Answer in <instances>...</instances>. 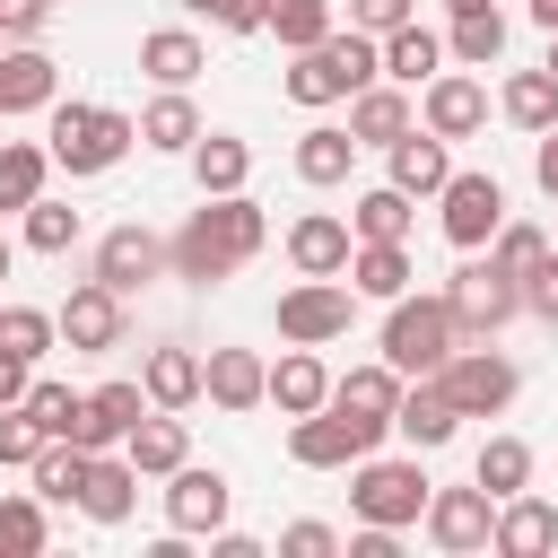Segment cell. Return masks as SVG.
Here are the masks:
<instances>
[{"label":"cell","instance_id":"31","mask_svg":"<svg viewBox=\"0 0 558 558\" xmlns=\"http://www.w3.org/2000/svg\"><path fill=\"white\" fill-rule=\"evenodd\" d=\"M140 70H148L157 87H192V78L209 70V52H201L192 26H148V35H140Z\"/></svg>","mask_w":558,"mask_h":558},{"label":"cell","instance_id":"39","mask_svg":"<svg viewBox=\"0 0 558 558\" xmlns=\"http://www.w3.org/2000/svg\"><path fill=\"white\" fill-rule=\"evenodd\" d=\"M471 480H480L488 497H514V488H532V445H523V436H488V445L471 453Z\"/></svg>","mask_w":558,"mask_h":558},{"label":"cell","instance_id":"53","mask_svg":"<svg viewBox=\"0 0 558 558\" xmlns=\"http://www.w3.org/2000/svg\"><path fill=\"white\" fill-rule=\"evenodd\" d=\"M26 384H35V366H26L17 349H0V410H17V401H26Z\"/></svg>","mask_w":558,"mask_h":558},{"label":"cell","instance_id":"51","mask_svg":"<svg viewBox=\"0 0 558 558\" xmlns=\"http://www.w3.org/2000/svg\"><path fill=\"white\" fill-rule=\"evenodd\" d=\"M523 314H541V323L558 331V253H549V262H541V270L523 279Z\"/></svg>","mask_w":558,"mask_h":558},{"label":"cell","instance_id":"34","mask_svg":"<svg viewBox=\"0 0 558 558\" xmlns=\"http://www.w3.org/2000/svg\"><path fill=\"white\" fill-rule=\"evenodd\" d=\"M340 279H349L357 296H375V305H392V296H401V288H410L418 270H410V244H357Z\"/></svg>","mask_w":558,"mask_h":558},{"label":"cell","instance_id":"23","mask_svg":"<svg viewBox=\"0 0 558 558\" xmlns=\"http://www.w3.org/2000/svg\"><path fill=\"white\" fill-rule=\"evenodd\" d=\"M375 52H384V78H392V87H410V96L445 70V35H436V26H418V17H410V26H392V35H375Z\"/></svg>","mask_w":558,"mask_h":558},{"label":"cell","instance_id":"45","mask_svg":"<svg viewBox=\"0 0 558 558\" xmlns=\"http://www.w3.org/2000/svg\"><path fill=\"white\" fill-rule=\"evenodd\" d=\"M262 35H279L288 52H305V44L331 35V0H270L262 9Z\"/></svg>","mask_w":558,"mask_h":558},{"label":"cell","instance_id":"40","mask_svg":"<svg viewBox=\"0 0 558 558\" xmlns=\"http://www.w3.org/2000/svg\"><path fill=\"white\" fill-rule=\"evenodd\" d=\"M44 183H52V148H35V140H0V209H26Z\"/></svg>","mask_w":558,"mask_h":558},{"label":"cell","instance_id":"60","mask_svg":"<svg viewBox=\"0 0 558 558\" xmlns=\"http://www.w3.org/2000/svg\"><path fill=\"white\" fill-rule=\"evenodd\" d=\"M549 253H558V235H549Z\"/></svg>","mask_w":558,"mask_h":558},{"label":"cell","instance_id":"35","mask_svg":"<svg viewBox=\"0 0 558 558\" xmlns=\"http://www.w3.org/2000/svg\"><path fill=\"white\" fill-rule=\"evenodd\" d=\"M392 401H401V375H392L384 357L331 375V410H349V418H384V427H392Z\"/></svg>","mask_w":558,"mask_h":558},{"label":"cell","instance_id":"36","mask_svg":"<svg viewBox=\"0 0 558 558\" xmlns=\"http://www.w3.org/2000/svg\"><path fill=\"white\" fill-rule=\"evenodd\" d=\"M349 235L357 244H410V192H392V183L357 192L349 201Z\"/></svg>","mask_w":558,"mask_h":558},{"label":"cell","instance_id":"7","mask_svg":"<svg viewBox=\"0 0 558 558\" xmlns=\"http://www.w3.org/2000/svg\"><path fill=\"white\" fill-rule=\"evenodd\" d=\"M384 436H392L384 418H349V410L323 401V410L288 418V462H305V471H349V462H366Z\"/></svg>","mask_w":558,"mask_h":558},{"label":"cell","instance_id":"38","mask_svg":"<svg viewBox=\"0 0 558 558\" xmlns=\"http://www.w3.org/2000/svg\"><path fill=\"white\" fill-rule=\"evenodd\" d=\"M497 113H506L514 131H549V122H558V78H549V70H514V78L497 87Z\"/></svg>","mask_w":558,"mask_h":558},{"label":"cell","instance_id":"41","mask_svg":"<svg viewBox=\"0 0 558 558\" xmlns=\"http://www.w3.org/2000/svg\"><path fill=\"white\" fill-rule=\"evenodd\" d=\"M17 410H26V418H35L44 436H70V445H78V418H87V392H70V384H52V375H35Z\"/></svg>","mask_w":558,"mask_h":558},{"label":"cell","instance_id":"19","mask_svg":"<svg viewBox=\"0 0 558 558\" xmlns=\"http://www.w3.org/2000/svg\"><path fill=\"white\" fill-rule=\"evenodd\" d=\"M488 549H497V558H541V549H558V506H549V497H532V488L497 497Z\"/></svg>","mask_w":558,"mask_h":558},{"label":"cell","instance_id":"24","mask_svg":"<svg viewBox=\"0 0 558 558\" xmlns=\"http://www.w3.org/2000/svg\"><path fill=\"white\" fill-rule=\"evenodd\" d=\"M288 166H296V183H314V192L349 183V166H357V140H349V122H305Z\"/></svg>","mask_w":558,"mask_h":558},{"label":"cell","instance_id":"20","mask_svg":"<svg viewBox=\"0 0 558 558\" xmlns=\"http://www.w3.org/2000/svg\"><path fill=\"white\" fill-rule=\"evenodd\" d=\"M410 122H418V96L392 87V78H366V87L349 96V140H357V148H392Z\"/></svg>","mask_w":558,"mask_h":558},{"label":"cell","instance_id":"32","mask_svg":"<svg viewBox=\"0 0 558 558\" xmlns=\"http://www.w3.org/2000/svg\"><path fill=\"white\" fill-rule=\"evenodd\" d=\"M445 61H462V70H497V61H506V9H497V0H488V9H453Z\"/></svg>","mask_w":558,"mask_h":558},{"label":"cell","instance_id":"29","mask_svg":"<svg viewBox=\"0 0 558 558\" xmlns=\"http://www.w3.org/2000/svg\"><path fill=\"white\" fill-rule=\"evenodd\" d=\"M140 392H148V410H192L201 401V349H148L140 357Z\"/></svg>","mask_w":558,"mask_h":558},{"label":"cell","instance_id":"52","mask_svg":"<svg viewBox=\"0 0 558 558\" xmlns=\"http://www.w3.org/2000/svg\"><path fill=\"white\" fill-rule=\"evenodd\" d=\"M262 9H270V0H218L209 26H218V35H262Z\"/></svg>","mask_w":558,"mask_h":558},{"label":"cell","instance_id":"2","mask_svg":"<svg viewBox=\"0 0 558 558\" xmlns=\"http://www.w3.org/2000/svg\"><path fill=\"white\" fill-rule=\"evenodd\" d=\"M44 113H52V131H44V148H52V166H61V174H105V166H122V157L140 148V113H122V105H87V96H52Z\"/></svg>","mask_w":558,"mask_h":558},{"label":"cell","instance_id":"4","mask_svg":"<svg viewBox=\"0 0 558 558\" xmlns=\"http://www.w3.org/2000/svg\"><path fill=\"white\" fill-rule=\"evenodd\" d=\"M462 349V331H453V305H445V288L436 296H392L384 305V366L392 375H436L445 357Z\"/></svg>","mask_w":558,"mask_h":558},{"label":"cell","instance_id":"11","mask_svg":"<svg viewBox=\"0 0 558 558\" xmlns=\"http://www.w3.org/2000/svg\"><path fill=\"white\" fill-rule=\"evenodd\" d=\"M87 279H105L113 296H140L148 279H166V235H157V227H140V218L105 227V235H96V262H87Z\"/></svg>","mask_w":558,"mask_h":558},{"label":"cell","instance_id":"37","mask_svg":"<svg viewBox=\"0 0 558 558\" xmlns=\"http://www.w3.org/2000/svg\"><path fill=\"white\" fill-rule=\"evenodd\" d=\"M26 471H35V497H44V506H78V480H87V445H70V436H44V453H35Z\"/></svg>","mask_w":558,"mask_h":558},{"label":"cell","instance_id":"44","mask_svg":"<svg viewBox=\"0 0 558 558\" xmlns=\"http://www.w3.org/2000/svg\"><path fill=\"white\" fill-rule=\"evenodd\" d=\"M0 349H17L26 366H44V357L61 349V323H52L44 305H0Z\"/></svg>","mask_w":558,"mask_h":558},{"label":"cell","instance_id":"58","mask_svg":"<svg viewBox=\"0 0 558 558\" xmlns=\"http://www.w3.org/2000/svg\"><path fill=\"white\" fill-rule=\"evenodd\" d=\"M9 262H17V253H9V235H0V279H9Z\"/></svg>","mask_w":558,"mask_h":558},{"label":"cell","instance_id":"16","mask_svg":"<svg viewBox=\"0 0 558 558\" xmlns=\"http://www.w3.org/2000/svg\"><path fill=\"white\" fill-rule=\"evenodd\" d=\"M445 174H453V140H436V131H418V122L384 148V183H392V192H410V201H436V192H445Z\"/></svg>","mask_w":558,"mask_h":558},{"label":"cell","instance_id":"30","mask_svg":"<svg viewBox=\"0 0 558 558\" xmlns=\"http://www.w3.org/2000/svg\"><path fill=\"white\" fill-rule=\"evenodd\" d=\"M140 410H148L140 384H96V392H87V418H78V445H87V453H113V445L140 427Z\"/></svg>","mask_w":558,"mask_h":558},{"label":"cell","instance_id":"6","mask_svg":"<svg viewBox=\"0 0 558 558\" xmlns=\"http://www.w3.org/2000/svg\"><path fill=\"white\" fill-rule=\"evenodd\" d=\"M436 392H445L462 418H497V410L523 392V366H514L497 340H462V349L436 366Z\"/></svg>","mask_w":558,"mask_h":558},{"label":"cell","instance_id":"48","mask_svg":"<svg viewBox=\"0 0 558 558\" xmlns=\"http://www.w3.org/2000/svg\"><path fill=\"white\" fill-rule=\"evenodd\" d=\"M418 17V0H349V26L357 35H392V26H410Z\"/></svg>","mask_w":558,"mask_h":558},{"label":"cell","instance_id":"12","mask_svg":"<svg viewBox=\"0 0 558 558\" xmlns=\"http://www.w3.org/2000/svg\"><path fill=\"white\" fill-rule=\"evenodd\" d=\"M488 523H497V497L471 480V488H427V506H418V532L445 549V558H471V549H488Z\"/></svg>","mask_w":558,"mask_h":558},{"label":"cell","instance_id":"22","mask_svg":"<svg viewBox=\"0 0 558 558\" xmlns=\"http://www.w3.org/2000/svg\"><path fill=\"white\" fill-rule=\"evenodd\" d=\"M131 506H140V471H131V453H122V445H113V453H87L78 514H87V523H131Z\"/></svg>","mask_w":558,"mask_h":558},{"label":"cell","instance_id":"43","mask_svg":"<svg viewBox=\"0 0 558 558\" xmlns=\"http://www.w3.org/2000/svg\"><path fill=\"white\" fill-rule=\"evenodd\" d=\"M17 218H26V244H35V253H70V244L87 235V218H78L70 201H52V192H35Z\"/></svg>","mask_w":558,"mask_h":558},{"label":"cell","instance_id":"55","mask_svg":"<svg viewBox=\"0 0 558 558\" xmlns=\"http://www.w3.org/2000/svg\"><path fill=\"white\" fill-rule=\"evenodd\" d=\"M532 17H541V26H558V0H532Z\"/></svg>","mask_w":558,"mask_h":558},{"label":"cell","instance_id":"15","mask_svg":"<svg viewBox=\"0 0 558 558\" xmlns=\"http://www.w3.org/2000/svg\"><path fill=\"white\" fill-rule=\"evenodd\" d=\"M418 131H436V140H480V131H488V87H480L471 70H436V78L418 87Z\"/></svg>","mask_w":558,"mask_h":558},{"label":"cell","instance_id":"3","mask_svg":"<svg viewBox=\"0 0 558 558\" xmlns=\"http://www.w3.org/2000/svg\"><path fill=\"white\" fill-rule=\"evenodd\" d=\"M366 78H384V52H375V35H357V26H331L323 44H305L296 61H288V105H305V113H323V105H349Z\"/></svg>","mask_w":558,"mask_h":558},{"label":"cell","instance_id":"26","mask_svg":"<svg viewBox=\"0 0 558 558\" xmlns=\"http://www.w3.org/2000/svg\"><path fill=\"white\" fill-rule=\"evenodd\" d=\"M262 401H270L279 418H305V410H323V401H331V366H323L314 349H288V357L270 366V384H262Z\"/></svg>","mask_w":558,"mask_h":558},{"label":"cell","instance_id":"9","mask_svg":"<svg viewBox=\"0 0 558 558\" xmlns=\"http://www.w3.org/2000/svg\"><path fill=\"white\" fill-rule=\"evenodd\" d=\"M445 305H453V331H462V340H497V331L523 314V288H514L497 262H462V270L445 279Z\"/></svg>","mask_w":558,"mask_h":558},{"label":"cell","instance_id":"1","mask_svg":"<svg viewBox=\"0 0 558 558\" xmlns=\"http://www.w3.org/2000/svg\"><path fill=\"white\" fill-rule=\"evenodd\" d=\"M262 244H270V218H262L253 192H201V209L166 235V270L192 279V288H218V279H235Z\"/></svg>","mask_w":558,"mask_h":558},{"label":"cell","instance_id":"46","mask_svg":"<svg viewBox=\"0 0 558 558\" xmlns=\"http://www.w3.org/2000/svg\"><path fill=\"white\" fill-rule=\"evenodd\" d=\"M488 262H497V270H506V279L523 288V279H532V270L549 262V235H541V227H523V218H506V227L488 235Z\"/></svg>","mask_w":558,"mask_h":558},{"label":"cell","instance_id":"28","mask_svg":"<svg viewBox=\"0 0 558 558\" xmlns=\"http://www.w3.org/2000/svg\"><path fill=\"white\" fill-rule=\"evenodd\" d=\"M201 131H209V122H201V105H192L183 87H157V96L140 105V148H157V157H183Z\"/></svg>","mask_w":558,"mask_h":558},{"label":"cell","instance_id":"18","mask_svg":"<svg viewBox=\"0 0 558 558\" xmlns=\"http://www.w3.org/2000/svg\"><path fill=\"white\" fill-rule=\"evenodd\" d=\"M52 96H61V61L44 44H0V122L44 113Z\"/></svg>","mask_w":558,"mask_h":558},{"label":"cell","instance_id":"47","mask_svg":"<svg viewBox=\"0 0 558 558\" xmlns=\"http://www.w3.org/2000/svg\"><path fill=\"white\" fill-rule=\"evenodd\" d=\"M35 453H44V427L26 410H0V471H26Z\"/></svg>","mask_w":558,"mask_h":558},{"label":"cell","instance_id":"57","mask_svg":"<svg viewBox=\"0 0 558 558\" xmlns=\"http://www.w3.org/2000/svg\"><path fill=\"white\" fill-rule=\"evenodd\" d=\"M174 9H183V17H209V9H218V0H174Z\"/></svg>","mask_w":558,"mask_h":558},{"label":"cell","instance_id":"17","mask_svg":"<svg viewBox=\"0 0 558 558\" xmlns=\"http://www.w3.org/2000/svg\"><path fill=\"white\" fill-rule=\"evenodd\" d=\"M453 427H462V410L436 392V375H401V401H392V436H401L410 453H436V445H453Z\"/></svg>","mask_w":558,"mask_h":558},{"label":"cell","instance_id":"27","mask_svg":"<svg viewBox=\"0 0 558 558\" xmlns=\"http://www.w3.org/2000/svg\"><path fill=\"white\" fill-rule=\"evenodd\" d=\"M122 453H131V471H140V480H166L174 462H192V436H183V410H140V427L122 436Z\"/></svg>","mask_w":558,"mask_h":558},{"label":"cell","instance_id":"33","mask_svg":"<svg viewBox=\"0 0 558 558\" xmlns=\"http://www.w3.org/2000/svg\"><path fill=\"white\" fill-rule=\"evenodd\" d=\"M183 157H192V183H201V192H244V174H253V148H244L235 131H201Z\"/></svg>","mask_w":558,"mask_h":558},{"label":"cell","instance_id":"59","mask_svg":"<svg viewBox=\"0 0 558 558\" xmlns=\"http://www.w3.org/2000/svg\"><path fill=\"white\" fill-rule=\"evenodd\" d=\"M445 9H488V0H445Z\"/></svg>","mask_w":558,"mask_h":558},{"label":"cell","instance_id":"54","mask_svg":"<svg viewBox=\"0 0 558 558\" xmlns=\"http://www.w3.org/2000/svg\"><path fill=\"white\" fill-rule=\"evenodd\" d=\"M532 140H541V148H532V183L558 201V122H549V131H532Z\"/></svg>","mask_w":558,"mask_h":558},{"label":"cell","instance_id":"13","mask_svg":"<svg viewBox=\"0 0 558 558\" xmlns=\"http://www.w3.org/2000/svg\"><path fill=\"white\" fill-rule=\"evenodd\" d=\"M227 506H235L227 471H209V462H174V471H166V532L209 541V532L227 523Z\"/></svg>","mask_w":558,"mask_h":558},{"label":"cell","instance_id":"8","mask_svg":"<svg viewBox=\"0 0 558 558\" xmlns=\"http://www.w3.org/2000/svg\"><path fill=\"white\" fill-rule=\"evenodd\" d=\"M436 227H445L453 253H480V244L506 227V183H497L488 166H453L445 192H436Z\"/></svg>","mask_w":558,"mask_h":558},{"label":"cell","instance_id":"49","mask_svg":"<svg viewBox=\"0 0 558 558\" xmlns=\"http://www.w3.org/2000/svg\"><path fill=\"white\" fill-rule=\"evenodd\" d=\"M52 26V0H0V44H35Z\"/></svg>","mask_w":558,"mask_h":558},{"label":"cell","instance_id":"10","mask_svg":"<svg viewBox=\"0 0 558 558\" xmlns=\"http://www.w3.org/2000/svg\"><path fill=\"white\" fill-rule=\"evenodd\" d=\"M349 323H357V288L349 279H296L279 296V340L288 349H331Z\"/></svg>","mask_w":558,"mask_h":558},{"label":"cell","instance_id":"21","mask_svg":"<svg viewBox=\"0 0 558 558\" xmlns=\"http://www.w3.org/2000/svg\"><path fill=\"white\" fill-rule=\"evenodd\" d=\"M349 253H357V235H349V218H331V209H305V218L288 227V262H296V279H340Z\"/></svg>","mask_w":558,"mask_h":558},{"label":"cell","instance_id":"14","mask_svg":"<svg viewBox=\"0 0 558 558\" xmlns=\"http://www.w3.org/2000/svg\"><path fill=\"white\" fill-rule=\"evenodd\" d=\"M52 323H61V349H70V357H105V349H122V296H113L105 279H78V288L52 305Z\"/></svg>","mask_w":558,"mask_h":558},{"label":"cell","instance_id":"5","mask_svg":"<svg viewBox=\"0 0 558 558\" xmlns=\"http://www.w3.org/2000/svg\"><path fill=\"white\" fill-rule=\"evenodd\" d=\"M427 471H418V453H366V462H349V514L357 523H384V532H410L418 523V506H427Z\"/></svg>","mask_w":558,"mask_h":558},{"label":"cell","instance_id":"25","mask_svg":"<svg viewBox=\"0 0 558 558\" xmlns=\"http://www.w3.org/2000/svg\"><path fill=\"white\" fill-rule=\"evenodd\" d=\"M262 384H270V366L253 349H209L201 357V401H218V410H262Z\"/></svg>","mask_w":558,"mask_h":558},{"label":"cell","instance_id":"50","mask_svg":"<svg viewBox=\"0 0 558 558\" xmlns=\"http://www.w3.org/2000/svg\"><path fill=\"white\" fill-rule=\"evenodd\" d=\"M331 549H340V532H331V523H314V514L279 532V558H331Z\"/></svg>","mask_w":558,"mask_h":558},{"label":"cell","instance_id":"42","mask_svg":"<svg viewBox=\"0 0 558 558\" xmlns=\"http://www.w3.org/2000/svg\"><path fill=\"white\" fill-rule=\"evenodd\" d=\"M44 541H52V523H44V497H17V488H0V558H44Z\"/></svg>","mask_w":558,"mask_h":558},{"label":"cell","instance_id":"56","mask_svg":"<svg viewBox=\"0 0 558 558\" xmlns=\"http://www.w3.org/2000/svg\"><path fill=\"white\" fill-rule=\"evenodd\" d=\"M541 70H549V78H558V26H549V52H541Z\"/></svg>","mask_w":558,"mask_h":558}]
</instances>
